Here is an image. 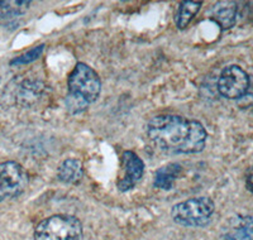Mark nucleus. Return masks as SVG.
<instances>
[{
	"instance_id": "obj_8",
	"label": "nucleus",
	"mask_w": 253,
	"mask_h": 240,
	"mask_svg": "<svg viewBox=\"0 0 253 240\" xmlns=\"http://www.w3.org/2000/svg\"><path fill=\"white\" fill-rule=\"evenodd\" d=\"M223 240H253V217L248 215H234L221 226Z\"/></svg>"
},
{
	"instance_id": "obj_9",
	"label": "nucleus",
	"mask_w": 253,
	"mask_h": 240,
	"mask_svg": "<svg viewBox=\"0 0 253 240\" xmlns=\"http://www.w3.org/2000/svg\"><path fill=\"white\" fill-rule=\"evenodd\" d=\"M44 92V83L40 80L26 79L14 87V101L22 108H31L42 99Z\"/></svg>"
},
{
	"instance_id": "obj_11",
	"label": "nucleus",
	"mask_w": 253,
	"mask_h": 240,
	"mask_svg": "<svg viewBox=\"0 0 253 240\" xmlns=\"http://www.w3.org/2000/svg\"><path fill=\"white\" fill-rule=\"evenodd\" d=\"M83 163L76 158H67L60 164L57 169V177L62 183L74 185L83 178Z\"/></svg>"
},
{
	"instance_id": "obj_15",
	"label": "nucleus",
	"mask_w": 253,
	"mask_h": 240,
	"mask_svg": "<svg viewBox=\"0 0 253 240\" xmlns=\"http://www.w3.org/2000/svg\"><path fill=\"white\" fill-rule=\"evenodd\" d=\"M44 51V44H40V46L35 47L33 49L28 51L27 53L22 54L19 57H15L14 60L10 61V65L12 66H22V65H27V63H31L33 61L37 60L41 54L43 53Z\"/></svg>"
},
{
	"instance_id": "obj_6",
	"label": "nucleus",
	"mask_w": 253,
	"mask_h": 240,
	"mask_svg": "<svg viewBox=\"0 0 253 240\" xmlns=\"http://www.w3.org/2000/svg\"><path fill=\"white\" fill-rule=\"evenodd\" d=\"M250 89V76L237 65H230L221 71L218 79V91L221 96L237 100L245 96Z\"/></svg>"
},
{
	"instance_id": "obj_4",
	"label": "nucleus",
	"mask_w": 253,
	"mask_h": 240,
	"mask_svg": "<svg viewBox=\"0 0 253 240\" xmlns=\"http://www.w3.org/2000/svg\"><path fill=\"white\" fill-rule=\"evenodd\" d=\"M215 206L209 198H194L176 203L171 210L173 221L182 226H205L210 223Z\"/></svg>"
},
{
	"instance_id": "obj_13",
	"label": "nucleus",
	"mask_w": 253,
	"mask_h": 240,
	"mask_svg": "<svg viewBox=\"0 0 253 240\" xmlns=\"http://www.w3.org/2000/svg\"><path fill=\"white\" fill-rule=\"evenodd\" d=\"M202 1H181L177 8L175 17V23L178 29H185L190 24V22L194 19L196 14L202 8Z\"/></svg>"
},
{
	"instance_id": "obj_12",
	"label": "nucleus",
	"mask_w": 253,
	"mask_h": 240,
	"mask_svg": "<svg viewBox=\"0 0 253 240\" xmlns=\"http://www.w3.org/2000/svg\"><path fill=\"white\" fill-rule=\"evenodd\" d=\"M181 171L182 167L180 166L178 163H169V164L161 167V168L156 172L153 185H155V187H157V189L169 191V190L172 189L176 180L180 177Z\"/></svg>"
},
{
	"instance_id": "obj_5",
	"label": "nucleus",
	"mask_w": 253,
	"mask_h": 240,
	"mask_svg": "<svg viewBox=\"0 0 253 240\" xmlns=\"http://www.w3.org/2000/svg\"><path fill=\"white\" fill-rule=\"evenodd\" d=\"M28 173L14 160L0 163V202L18 198L28 186Z\"/></svg>"
},
{
	"instance_id": "obj_16",
	"label": "nucleus",
	"mask_w": 253,
	"mask_h": 240,
	"mask_svg": "<svg viewBox=\"0 0 253 240\" xmlns=\"http://www.w3.org/2000/svg\"><path fill=\"white\" fill-rule=\"evenodd\" d=\"M246 187L251 194H253V166L250 167L246 173Z\"/></svg>"
},
{
	"instance_id": "obj_2",
	"label": "nucleus",
	"mask_w": 253,
	"mask_h": 240,
	"mask_svg": "<svg viewBox=\"0 0 253 240\" xmlns=\"http://www.w3.org/2000/svg\"><path fill=\"white\" fill-rule=\"evenodd\" d=\"M69 94L66 96V108L71 114L85 112L90 104L98 100L101 91L99 75L86 63L79 62L67 80Z\"/></svg>"
},
{
	"instance_id": "obj_10",
	"label": "nucleus",
	"mask_w": 253,
	"mask_h": 240,
	"mask_svg": "<svg viewBox=\"0 0 253 240\" xmlns=\"http://www.w3.org/2000/svg\"><path fill=\"white\" fill-rule=\"evenodd\" d=\"M238 6L234 1H219L213 6L211 18L221 29H230L236 24Z\"/></svg>"
},
{
	"instance_id": "obj_14",
	"label": "nucleus",
	"mask_w": 253,
	"mask_h": 240,
	"mask_svg": "<svg viewBox=\"0 0 253 240\" xmlns=\"http://www.w3.org/2000/svg\"><path fill=\"white\" fill-rule=\"evenodd\" d=\"M31 1H0L3 17H18L28 10Z\"/></svg>"
},
{
	"instance_id": "obj_1",
	"label": "nucleus",
	"mask_w": 253,
	"mask_h": 240,
	"mask_svg": "<svg viewBox=\"0 0 253 240\" xmlns=\"http://www.w3.org/2000/svg\"><path fill=\"white\" fill-rule=\"evenodd\" d=\"M147 137L156 148L169 155H193L205 148L207 130L200 121L165 114L152 118L147 124Z\"/></svg>"
},
{
	"instance_id": "obj_7",
	"label": "nucleus",
	"mask_w": 253,
	"mask_h": 240,
	"mask_svg": "<svg viewBox=\"0 0 253 240\" xmlns=\"http://www.w3.org/2000/svg\"><path fill=\"white\" fill-rule=\"evenodd\" d=\"M144 172V163L132 151H124L122 155V177L117 183L121 192L132 190L141 181Z\"/></svg>"
},
{
	"instance_id": "obj_3",
	"label": "nucleus",
	"mask_w": 253,
	"mask_h": 240,
	"mask_svg": "<svg viewBox=\"0 0 253 240\" xmlns=\"http://www.w3.org/2000/svg\"><path fill=\"white\" fill-rule=\"evenodd\" d=\"M83 225L71 215H53L44 219L35 230V240H83Z\"/></svg>"
}]
</instances>
